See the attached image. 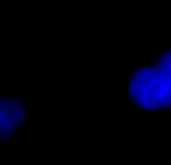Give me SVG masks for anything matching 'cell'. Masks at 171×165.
I'll list each match as a JSON object with an SVG mask.
<instances>
[{
    "label": "cell",
    "instance_id": "1",
    "mask_svg": "<svg viewBox=\"0 0 171 165\" xmlns=\"http://www.w3.org/2000/svg\"><path fill=\"white\" fill-rule=\"evenodd\" d=\"M2 149L6 150V152H9V150L12 152L15 149V146H14V143H12L11 140H8V141H3V143H2Z\"/></svg>",
    "mask_w": 171,
    "mask_h": 165
},
{
    "label": "cell",
    "instance_id": "2",
    "mask_svg": "<svg viewBox=\"0 0 171 165\" xmlns=\"http://www.w3.org/2000/svg\"><path fill=\"white\" fill-rule=\"evenodd\" d=\"M18 140H20V131L15 129V131L11 134V141H12V143H17Z\"/></svg>",
    "mask_w": 171,
    "mask_h": 165
},
{
    "label": "cell",
    "instance_id": "3",
    "mask_svg": "<svg viewBox=\"0 0 171 165\" xmlns=\"http://www.w3.org/2000/svg\"><path fill=\"white\" fill-rule=\"evenodd\" d=\"M12 101H14V96H12V95H8V96H5V98H3V102H6L8 105H11V104H12Z\"/></svg>",
    "mask_w": 171,
    "mask_h": 165
}]
</instances>
